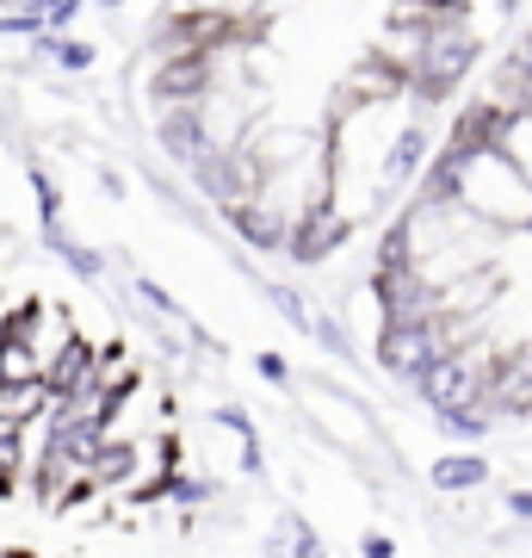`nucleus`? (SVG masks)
<instances>
[{
    "label": "nucleus",
    "mask_w": 532,
    "mask_h": 558,
    "mask_svg": "<svg viewBox=\"0 0 532 558\" xmlns=\"http://www.w3.org/2000/svg\"><path fill=\"white\" fill-rule=\"evenodd\" d=\"M471 62H477L471 32H465L458 20H434L428 32H421V57H415V69H409V87L428 94V100H440V94H453L458 81L471 75Z\"/></svg>",
    "instance_id": "1"
},
{
    "label": "nucleus",
    "mask_w": 532,
    "mask_h": 558,
    "mask_svg": "<svg viewBox=\"0 0 532 558\" xmlns=\"http://www.w3.org/2000/svg\"><path fill=\"white\" fill-rule=\"evenodd\" d=\"M409 391L428 403V410H453V403H477V391H483V373H477L471 360L453 348V354L428 360V366L409 379Z\"/></svg>",
    "instance_id": "2"
},
{
    "label": "nucleus",
    "mask_w": 532,
    "mask_h": 558,
    "mask_svg": "<svg viewBox=\"0 0 532 558\" xmlns=\"http://www.w3.org/2000/svg\"><path fill=\"white\" fill-rule=\"evenodd\" d=\"M50 385L44 379H13L0 385V428H32V422H44V410H50Z\"/></svg>",
    "instance_id": "3"
},
{
    "label": "nucleus",
    "mask_w": 532,
    "mask_h": 558,
    "mask_svg": "<svg viewBox=\"0 0 532 558\" xmlns=\"http://www.w3.org/2000/svg\"><path fill=\"white\" fill-rule=\"evenodd\" d=\"M490 484V459L483 453H446L434 465V490L440 497H465V490H483Z\"/></svg>",
    "instance_id": "4"
},
{
    "label": "nucleus",
    "mask_w": 532,
    "mask_h": 558,
    "mask_svg": "<svg viewBox=\"0 0 532 558\" xmlns=\"http://www.w3.org/2000/svg\"><path fill=\"white\" fill-rule=\"evenodd\" d=\"M267 558H329L322 553V539H316V527L304 515H279V527H273V539H267Z\"/></svg>",
    "instance_id": "5"
},
{
    "label": "nucleus",
    "mask_w": 532,
    "mask_h": 558,
    "mask_svg": "<svg viewBox=\"0 0 532 558\" xmlns=\"http://www.w3.org/2000/svg\"><path fill=\"white\" fill-rule=\"evenodd\" d=\"M428 161V131H396L391 137V156H384V186H409Z\"/></svg>",
    "instance_id": "6"
},
{
    "label": "nucleus",
    "mask_w": 532,
    "mask_h": 558,
    "mask_svg": "<svg viewBox=\"0 0 532 558\" xmlns=\"http://www.w3.org/2000/svg\"><path fill=\"white\" fill-rule=\"evenodd\" d=\"M495 149L520 168V180L532 186V112H502V124H495Z\"/></svg>",
    "instance_id": "7"
},
{
    "label": "nucleus",
    "mask_w": 532,
    "mask_h": 558,
    "mask_svg": "<svg viewBox=\"0 0 532 558\" xmlns=\"http://www.w3.org/2000/svg\"><path fill=\"white\" fill-rule=\"evenodd\" d=\"M434 422H440V435H453V440H483L495 428L477 403H453V410H434Z\"/></svg>",
    "instance_id": "8"
},
{
    "label": "nucleus",
    "mask_w": 532,
    "mask_h": 558,
    "mask_svg": "<svg viewBox=\"0 0 532 558\" xmlns=\"http://www.w3.org/2000/svg\"><path fill=\"white\" fill-rule=\"evenodd\" d=\"M57 236V255H62V267H75L81 279H106V260L94 255V248H81V242H69L62 230H50Z\"/></svg>",
    "instance_id": "9"
},
{
    "label": "nucleus",
    "mask_w": 532,
    "mask_h": 558,
    "mask_svg": "<svg viewBox=\"0 0 532 558\" xmlns=\"http://www.w3.org/2000/svg\"><path fill=\"white\" fill-rule=\"evenodd\" d=\"M267 299H273V311L292 323V329H304V323H310V311H304V292H292V286H267Z\"/></svg>",
    "instance_id": "10"
},
{
    "label": "nucleus",
    "mask_w": 532,
    "mask_h": 558,
    "mask_svg": "<svg viewBox=\"0 0 532 558\" xmlns=\"http://www.w3.org/2000/svg\"><path fill=\"white\" fill-rule=\"evenodd\" d=\"M44 50H50L62 69H87V62H94V44H44Z\"/></svg>",
    "instance_id": "11"
},
{
    "label": "nucleus",
    "mask_w": 532,
    "mask_h": 558,
    "mask_svg": "<svg viewBox=\"0 0 532 558\" xmlns=\"http://www.w3.org/2000/svg\"><path fill=\"white\" fill-rule=\"evenodd\" d=\"M359 558H396V546L384 534H366V539H359Z\"/></svg>",
    "instance_id": "12"
},
{
    "label": "nucleus",
    "mask_w": 532,
    "mask_h": 558,
    "mask_svg": "<svg viewBox=\"0 0 532 558\" xmlns=\"http://www.w3.org/2000/svg\"><path fill=\"white\" fill-rule=\"evenodd\" d=\"M415 7H421L428 20H453V13H458V7H465V0H415Z\"/></svg>",
    "instance_id": "13"
},
{
    "label": "nucleus",
    "mask_w": 532,
    "mask_h": 558,
    "mask_svg": "<svg viewBox=\"0 0 532 558\" xmlns=\"http://www.w3.org/2000/svg\"><path fill=\"white\" fill-rule=\"evenodd\" d=\"M508 515L514 521H532V490H508Z\"/></svg>",
    "instance_id": "14"
},
{
    "label": "nucleus",
    "mask_w": 532,
    "mask_h": 558,
    "mask_svg": "<svg viewBox=\"0 0 532 558\" xmlns=\"http://www.w3.org/2000/svg\"><path fill=\"white\" fill-rule=\"evenodd\" d=\"M260 379L285 385V379H292V373H285V360H279V354H260Z\"/></svg>",
    "instance_id": "15"
},
{
    "label": "nucleus",
    "mask_w": 532,
    "mask_h": 558,
    "mask_svg": "<svg viewBox=\"0 0 532 558\" xmlns=\"http://www.w3.org/2000/svg\"><path fill=\"white\" fill-rule=\"evenodd\" d=\"M0 341H7V317H0Z\"/></svg>",
    "instance_id": "16"
},
{
    "label": "nucleus",
    "mask_w": 532,
    "mask_h": 558,
    "mask_svg": "<svg viewBox=\"0 0 532 558\" xmlns=\"http://www.w3.org/2000/svg\"><path fill=\"white\" fill-rule=\"evenodd\" d=\"M0 317H13V311H7V304H0Z\"/></svg>",
    "instance_id": "17"
}]
</instances>
